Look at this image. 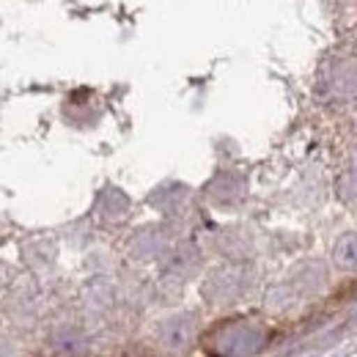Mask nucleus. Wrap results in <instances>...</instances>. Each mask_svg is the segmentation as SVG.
<instances>
[{"label": "nucleus", "mask_w": 357, "mask_h": 357, "mask_svg": "<svg viewBox=\"0 0 357 357\" xmlns=\"http://www.w3.org/2000/svg\"><path fill=\"white\" fill-rule=\"evenodd\" d=\"M335 264H338V269H347V272L357 269V234H349V236H344L338 242V248H335Z\"/></svg>", "instance_id": "nucleus-1"}]
</instances>
